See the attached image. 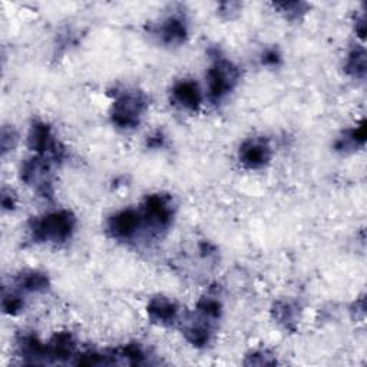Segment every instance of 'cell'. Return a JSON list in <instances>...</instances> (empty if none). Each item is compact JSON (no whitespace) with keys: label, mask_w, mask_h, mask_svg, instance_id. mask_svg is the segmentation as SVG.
<instances>
[{"label":"cell","mask_w":367,"mask_h":367,"mask_svg":"<svg viewBox=\"0 0 367 367\" xmlns=\"http://www.w3.org/2000/svg\"><path fill=\"white\" fill-rule=\"evenodd\" d=\"M76 219L71 211L60 209L35 219L29 224V234L35 242H64L75 231Z\"/></svg>","instance_id":"obj_1"},{"label":"cell","mask_w":367,"mask_h":367,"mask_svg":"<svg viewBox=\"0 0 367 367\" xmlns=\"http://www.w3.org/2000/svg\"><path fill=\"white\" fill-rule=\"evenodd\" d=\"M148 108V99L141 90L124 89L116 92L111 108L113 125L120 130H132L139 125V120Z\"/></svg>","instance_id":"obj_2"},{"label":"cell","mask_w":367,"mask_h":367,"mask_svg":"<svg viewBox=\"0 0 367 367\" xmlns=\"http://www.w3.org/2000/svg\"><path fill=\"white\" fill-rule=\"evenodd\" d=\"M240 69L226 57H214V62L207 72L208 98L212 104L221 102L237 86Z\"/></svg>","instance_id":"obj_3"},{"label":"cell","mask_w":367,"mask_h":367,"mask_svg":"<svg viewBox=\"0 0 367 367\" xmlns=\"http://www.w3.org/2000/svg\"><path fill=\"white\" fill-rule=\"evenodd\" d=\"M142 224H145L154 235L161 234L172 224L174 219V205L169 195L165 194H152L149 195L141 211Z\"/></svg>","instance_id":"obj_4"},{"label":"cell","mask_w":367,"mask_h":367,"mask_svg":"<svg viewBox=\"0 0 367 367\" xmlns=\"http://www.w3.org/2000/svg\"><path fill=\"white\" fill-rule=\"evenodd\" d=\"M27 145L32 149L36 155L45 157L49 161H60L65 157V149L60 145L53 134L52 130L45 122H34V125L30 127L27 135Z\"/></svg>","instance_id":"obj_5"},{"label":"cell","mask_w":367,"mask_h":367,"mask_svg":"<svg viewBox=\"0 0 367 367\" xmlns=\"http://www.w3.org/2000/svg\"><path fill=\"white\" fill-rule=\"evenodd\" d=\"M20 178L43 198H52L53 187L50 179V161L45 157H34L23 162Z\"/></svg>","instance_id":"obj_6"},{"label":"cell","mask_w":367,"mask_h":367,"mask_svg":"<svg viewBox=\"0 0 367 367\" xmlns=\"http://www.w3.org/2000/svg\"><path fill=\"white\" fill-rule=\"evenodd\" d=\"M142 226L141 212L132 208L115 212L106 223L108 234L119 241L132 240Z\"/></svg>","instance_id":"obj_7"},{"label":"cell","mask_w":367,"mask_h":367,"mask_svg":"<svg viewBox=\"0 0 367 367\" xmlns=\"http://www.w3.org/2000/svg\"><path fill=\"white\" fill-rule=\"evenodd\" d=\"M240 162L249 169H260L271 160V146L264 138H250L238 151Z\"/></svg>","instance_id":"obj_8"},{"label":"cell","mask_w":367,"mask_h":367,"mask_svg":"<svg viewBox=\"0 0 367 367\" xmlns=\"http://www.w3.org/2000/svg\"><path fill=\"white\" fill-rule=\"evenodd\" d=\"M171 97H172V102L176 106L193 112L200 108L202 101L198 85L190 79H182L176 82L172 86Z\"/></svg>","instance_id":"obj_9"},{"label":"cell","mask_w":367,"mask_h":367,"mask_svg":"<svg viewBox=\"0 0 367 367\" xmlns=\"http://www.w3.org/2000/svg\"><path fill=\"white\" fill-rule=\"evenodd\" d=\"M19 356L29 364L49 363V350L48 343H42L34 334H23L18 340Z\"/></svg>","instance_id":"obj_10"},{"label":"cell","mask_w":367,"mask_h":367,"mask_svg":"<svg viewBox=\"0 0 367 367\" xmlns=\"http://www.w3.org/2000/svg\"><path fill=\"white\" fill-rule=\"evenodd\" d=\"M146 312L149 319L154 323L161 326H169L178 317V305L174 300L168 297L157 296L149 300Z\"/></svg>","instance_id":"obj_11"},{"label":"cell","mask_w":367,"mask_h":367,"mask_svg":"<svg viewBox=\"0 0 367 367\" xmlns=\"http://www.w3.org/2000/svg\"><path fill=\"white\" fill-rule=\"evenodd\" d=\"M76 343L74 335L68 331L56 333L48 343L50 361H64L74 357Z\"/></svg>","instance_id":"obj_12"},{"label":"cell","mask_w":367,"mask_h":367,"mask_svg":"<svg viewBox=\"0 0 367 367\" xmlns=\"http://www.w3.org/2000/svg\"><path fill=\"white\" fill-rule=\"evenodd\" d=\"M212 321L200 316L197 320H191L186 327H184V335L186 339L195 347H205L209 345L212 338Z\"/></svg>","instance_id":"obj_13"},{"label":"cell","mask_w":367,"mask_h":367,"mask_svg":"<svg viewBox=\"0 0 367 367\" xmlns=\"http://www.w3.org/2000/svg\"><path fill=\"white\" fill-rule=\"evenodd\" d=\"M187 34L186 22L176 16L165 19L158 29V35L167 45H181L182 42H186Z\"/></svg>","instance_id":"obj_14"},{"label":"cell","mask_w":367,"mask_h":367,"mask_svg":"<svg viewBox=\"0 0 367 367\" xmlns=\"http://www.w3.org/2000/svg\"><path fill=\"white\" fill-rule=\"evenodd\" d=\"M18 287L27 293H43L49 289V279L45 272L41 271H23L16 279Z\"/></svg>","instance_id":"obj_15"},{"label":"cell","mask_w":367,"mask_h":367,"mask_svg":"<svg viewBox=\"0 0 367 367\" xmlns=\"http://www.w3.org/2000/svg\"><path fill=\"white\" fill-rule=\"evenodd\" d=\"M364 144H366V120L363 119L356 128L346 131L338 139V142H335L334 148L339 152H349V151H354L356 148L364 146Z\"/></svg>","instance_id":"obj_16"},{"label":"cell","mask_w":367,"mask_h":367,"mask_svg":"<svg viewBox=\"0 0 367 367\" xmlns=\"http://www.w3.org/2000/svg\"><path fill=\"white\" fill-rule=\"evenodd\" d=\"M272 314L275 321L282 324L287 330H296L297 326V316H298V309L297 305L291 301H277L272 307Z\"/></svg>","instance_id":"obj_17"},{"label":"cell","mask_w":367,"mask_h":367,"mask_svg":"<svg viewBox=\"0 0 367 367\" xmlns=\"http://www.w3.org/2000/svg\"><path fill=\"white\" fill-rule=\"evenodd\" d=\"M366 67H367V57L366 50L361 46L353 48L346 59L345 71L347 75L356 79H363L366 76Z\"/></svg>","instance_id":"obj_18"},{"label":"cell","mask_w":367,"mask_h":367,"mask_svg":"<svg viewBox=\"0 0 367 367\" xmlns=\"http://www.w3.org/2000/svg\"><path fill=\"white\" fill-rule=\"evenodd\" d=\"M118 361L122 360L128 364H144L146 361V353L144 347L138 343H130L124 347L115 350Z\"/></svg>","instance_id":"obj_19"},{"label":"cell","mask_w":367,"mask_h":367,"mask_svg":"<svg viewBox=\"0 0 367 367\" xmlns=\"http://www.w3.org/2000/svg\"><path fill=\"white\" fill-rule=\"evenodd\" d=\"M221 304L219 300L211 298V297H204L198 301L197 304V312L200 316L209 321H216L221 317Z\"/></svg>","instance_id":"obj_20"},{"label":"cell","mask_w":367,"mask_h":367,"mask_svg":"<svg viewBox=\"0 0 367 367\" xmlns=\"http://www.w3.org/2000/svg\"><path fill=\"white\" fill-rule=\"evenodd\" d=\"M274 8L279 9L282 13H284L286 18L290 20L300 19L309 11V5L304 2H277V4H274Z\"/></svg>","instance_id":"obj_21"},{"label":"cell","mask_w":367,"mask_h":367,"mask_svg":"<svg viewBox=\"0 0 367 367\" xmlns=\"http://www.w3.org/2000/svg\"><path fill=\"white\" fill-rule=\"evenodd\" d=\"M275 363H277L275 357L264 350L253 352L249 356H246V360H244V364L246 366H271Z\"/></svg>","instance_id":"obj_22"},{"label":"cell","mask_w":367,"mask_h":367,"mask_svg":"<svg viewBox=\"0 0 367 367\" xmlns=\"http://www.w3.org/2000/svg\"><path fill=\"white\" fill-rule=\"evenodd\" d=\"M2 307L8 314H18L23 309V300L18 294H5L2 300Z\"/></svg>","instance_id":"obj_23"},{"label":"cell","mask_w":367,"mask_h":367,"mask_svg":"<svg viewBox=\"0 0 367 367\" xmlns=\"http://www.w3.org/2000/svg\"><path fill=\"white\" fill-rule=\"evenodd\" d=\"M16 132L13 131V128L9 127H4L2 128V138H0V145H2V154L6 155V152L12 151V148H15L16 144Z\"/></svg>","instance_id":"obj_24"},{"label":"cell","mask_w":367,"mask_h":367,"mask_svg":"<svg viewBox=\"0 0 367 367\" xmlns=\"http://www.w3.org/2000/svg\"><path fill=\"white\" fill-rule=\"evenodd\" d=\"M280 60H282V56L275 49H267L261 57V62L267 67H277L280 64Z\"/></svg>","instance_id":"obj_25"},{"label":"cell","mask_w":367,"mask_h":367,"mask_svg":"<svg viewBox=\"0 0 367 367\" xmlns=\"http://www.w3.org/2000/svg\"><path fill=\"white\" fill-rule=\"evenodd\" d=\"M16 205V197L15 194L11 191V190H4L2 193V207L4 209H8V211H12Z\"/></svg>","instance_id":"obj_26"},{"label":"cell","mask_w":367,"mask_h":367,"mask_svg":"<svg viewBox=\"0 0 367 367\" xmlns=\"http://www.w3.org/2000/svg\"><path fill=\"white\" fill-rule=\"evenodd\" d=\"M240 11V4H233V2H227L220 5V13L224 15L227 19H231L234 13H237Z\"/></svg>","instance_id":"obj_27"},{"label":"cell","mask_w":367,"mask_h":367,"mask_svg":"<svg viewBox=\"0 0 367 367\" xmlns=\"http://www.w3.org/2000/svg\"><path fill=\"white\" fill-rule=\"evenodd\" d=\"M164 144V135L161 132H155L154 135L148 137V145L151 148H160Z\"/></svg>","instance_id":"obj_28"},{"label":"cell","mask_w":367,"mask_h":367,"mask_svg":"<svg viewBox=\"0 0 367 367\" xmlns=\"http://www.w3.org/2000/svg\"><path fill=\"white\" fill-rule=\"evenodd\" d=\"M356 32L361 39H364V35H366V18H364V15H361L359 19H356Z\"/></svg>","instance_id":"obj_29"}]
</instances>
